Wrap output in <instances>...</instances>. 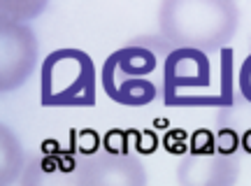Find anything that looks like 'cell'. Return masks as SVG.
<instances>
[{
    "mask_svg": "<svg viewBox=\"0 0 251 186\" xmlns=\"http://www.w3.org/2000/svg\"><path fill=\"white\" fill-rule=\"evenodd\" d=\"M175 52L161 35L130 37L124 47L107 56L102 63V81L112 80H151L163 72L168 56Z\"/></svg>",
    "mask_w": 251,
    "mask_h": 186,
    "instance_id": "cell-5",
    "label": "cell"
},
{
    "mask_svg": "<svg viewBox=\"0 0 251 186\" xmlns=\"http://www.w3.org/2000/svg\"><path fill=\"white\" fill-rule=\"evenodd\" d=\"M21 186H77V160L65 165L63 160L35 156L21 175Z\"/></svg>",
    "mask_w": 251,
    "mask_h": 186,
    "instance_id": "cell-8",
    "label": "cell"
},
{
    "mask_svg": "<svg viewBox=\"0 0 251 186\" xmlns=\"http://www.w3.org/2000/svg\"><path fill=\"white\" fill-rule=\"evenodd\" d=\"M45 7H47V2H24V5L21 2H2L5 12H14V9L19 12L14 19H9V21H17V24H28L37 12H42Z\"/></svg>",
    "mask_w": 251,
    "mask_h": 186,
    "instance_id": "cell-11",
    "label": "cell"
},
{
    "mask_svg": "<svg viewBox=\"0 0 251 186\" xmlns=\"http://www.w3.org/2000/svg\"><path fill=\"white\" fill-rule=\"evenodd\" d=\"M107 98L124 107H147L158 96H163L161 86L153 80H112L102 81Z\"/></svg>",
    "mask_w": 251,
    "mask_h": 186,
    "instance_id": "cell-9",
    "label": "cell"
},
{
    "mask_svg": "<svg viewBox=\"0 0 251 186\" xmlns=\"http://www.w3.org/2000/svg\"><path fill=\"white\" fill-rule=\"evenodd\" d=\"M0 140H2V175H0V186H12L19 175H24L28 165L26 151L19 144L17 135L12 133L9 126L2 124L0 128Z\"/></svg>",
    "mask_w": 251,
    "mask_h": 186,
    "instance_id": "cell-10",
    "label": "cell"
},
{
    "mask_svg": "<svg viewBox=\"0 0 251 186\" xmlns=\"http://www.w3.org/2000/svg\"><path fill=\"white\" fill-rule=\"evenodd\" d=\"M219 147L209 154H186L177 168L179 186H235L240 179V137L230 128L216 131Z\"/></svg>",
    "mask_w": 251,
    "mask_h": 186,
    "instance_id": "cell-4",
    "label": "cell"
},
{
    "mask_svg": "<svg viewBox=\"0 0 251 186\" xmlns=\"http://www.w3.org/2000/svg\"><path fill=\"white\" fill-rule=\"evenodd\" d=\"M240 9L230 0H165L158 9V35L172 49L224 52L233 42Z\"/></svg>",
    "mask_w": 251,
    "mask_h": 186,
    "instance_id": "cell-1",
    "label": "cell"
},
{
    "mask_svg": "<svg viewBox=\"0 0 251 186\" xmlns=\"http://www.w3.org/2000/svg\"><path fill=\"white\" fill-rule=\"evenodd\" d=\"M98 93V70L84 49L63 47L47 53L40 70L42 107H93Z\"/></svg>",
    "mask_w": 251,
    "mask_h": 186,
    "instance_id": "cell-3",
    "label": "cell"
},
{
    "mask_svg": "<svg viewBox=\"0 0 251 186\" xmlns=\"http://www.w3.org/2000/svg\"><path fill=\"white\" fill-rule=\"evenodd\" d=\"M37 65V37L28 24L0 19V91L24 86Z\"/></svg>",
    "mask_w": 251,
    "mask_h": 186,
    "instance_id": "cell-6",
    "label": "cell"
},
{
    "mask_svg": "<svg viewBox=\"0 0 251 186\" xmlns=\"http://www.w3.org/2000/svg\"><path fill=\"white\" fill-rule=\"evenodd\" d=\"M237 93L251 105V49H249V56L244 58L240 72H237Z\"/></svg>",
    "mask_w": 251,
    "mask_h": 186,
    "instance_id": "cell-13",
    "label": "cell"
},
{
    "mask_svg": "<svg viewBox=\"0 0 251 186\" xmlns=\"http://www.w3.org/2000/svg\"><path fill=\"white\" fill-rule=\"evenodd\" d=\"M77 186H147V170L128 151L84 154L77 160Z\"/></svg>",
    "mask_w": 251,
    "mask_h": 186,
    "instance_id": "cell-7",
    "label": "cell"
},
{
    "mask_svg": "<svg viewBox=\"0 0 251 186\" xmlns=\"http://www.w3.org/2000/svg\"><path fill=\"white\" fill-rule=\"evenodd\" d=\"M219 147V140H216V133L207 131V128H200L193 133L191 137V154H209Z\"/></svg>",
    "mask_w": 251,
    "mask_h": 186,
    "instance_id": "cell-12",
    "label": "cell"
},
{
    "mask_svg": "<svg viewBox=\"0 0 251 186\" xmlns=\"http://www.w3.org/2000/svg\"><path fill=\"white\" fill-rule=\"evenodd\" d=\"M214 86L209 56L198 49H175L163 65V103L165 107H212L228 109L237 100L233 86V52H221V89Z\"/></svg>",
    "mask_w": 251,
    "mask_h": 186,
    "instance_id": "cell-2",
    "label": "cell"
}]
</instances>
